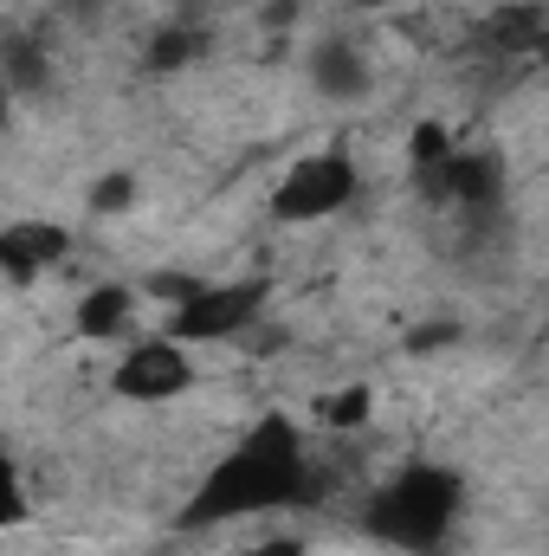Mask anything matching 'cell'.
<instances>
[{"label":"cell","instance_id":"6da1fadb","mask_svg":"<svg viewBox=\"0 0 549 556\" xmlns=\"http://www.w3.org/2000/svg\"><path fill=\"white\" fill-rule=\"evenodd\" d=\"M317 498V459L304 446V433L284 415H266L240 433V446H227L201 485L181 505V525L214 531V525H246V518H272L284 505H310Z\"/></svg>","mask_w":549,"mask_h":556},{"label":"cell","instance_id":"7a4b0ae2","mask_svg":"<svg viewBox=\"0 0 549 556\" xmlns=\"http://www.w3.org/2000/svg\"><path fill=\"white\" fill-rule=\"evenodd\" d=\"M459 511H465V479L439 459H408L401 472H388L369 505H362V531L382 538L388 551H439L452 531H459Z\"/></svg>","mask_w":549,"mask_h":556},{"label":"cell","instance_id":"3957f363","mask_svg":"<svg viewBox=\"0 0 549 556\" xmlns=\"http://www.w3.org/2000/svg\"><path fill=\"white\" fill-rule=\"evenodd\" d=\"M356 194H362V168H356L343 149H323V155H304V162H291V168L278 175L266 214H272V227H323V220H336Z\"/></svg>","mask_w":549,"mask_h":556},{"label":"cell","instance_id":"277c9868","mask_svg":"<svg viewBox=\"0 0 549 556\" xmlns=\"http://www.w3.org/2000/svg\"><path fill=\"white\" fill-rule=\"evenodd\" d=\"M266 311V278H201L181 304H168V324L162 337L175 343H227L240 330H253Z\"/></svg>","mask_w":549,"mask_h":556},{"label":"cell","instance_id":"5b68a950","mask_svg":"<svg viewBox=\"0 0 549 556\" xmlns=\"http://www.w3.org/2000/svg\"><path fill=\"white\" fill-rule=\"evenodd\" d=\"M194 382H201L194 350L175 343V337H130L124 356H117V369H111V389L124 402H137V408H162V402L188 395Z\"/></svg>","mask_w":549,"mask_h":556},{"label":"cell","instance_id":"8992f818","mask_svg":"<svg viewBox=\"0 0 549 556\" xmlns=\"http://www.w3.org/2000/svg\"><path fill=\"white\" fill-rule=\"evenodd\" d=\"M72 260V233L59 220H0V278L33 285Z\"/></svg>","mask_w":549,"mask_h":556},{"label":"cell","instance_id":"52a82bcc","mask_svg":"<svg viewBox=\"0 0 549 556\" xmlns=\"http://www.w3.org/2000/svg\"><path fill=\"white\" fill-rule=\"evenodd\" d=\"M304 72H310V91L330 98V104H362V98L375 91V65H369V52H362L349 33H323V39L310 46Z\"/></svg>","mask_w":549,"mask_h":556},{"label":"cell","instance_id":"ba28073f","mask_svg":"<svg viewBox=\"0 0 549 556\" xmlns=\"http://www.w3.org/2000/svg\"><path fill=\"white\" fill-rule=\"evenodd\" d=\"M137 285H124V278H98V285H85V298H78V337H91V343H117V337H130V324H137Z\"/></svg>","mask_w":549,"mask_h":556},{"label":"cell","instance_id":"9c48e42d","mask_svg":"<svg viewBox=\"0 0 549 556\" xmlns=\"http://www.w3.org/2000/svg\"><path fill=\"white\" fill-rule=\"evenodd\" d=\"M544 33H549L544 0H498L491 20H485V46L505 52V59H537L544 52Z\"/></svg>","mask_w":549,"mask_h":556},{"label":"cell","instance_id":"30bf717a","mask_svg":"<svg viewBox=\"0 0 549 556\" xmlns=\"http://www.w3.org/2000/svg\"><path fill=\"white\" fill-rule=\"evenodd\" d=\"M0 85L20 98V91H46L52 85V52H46V39H33V33H7L0 39Z\"/></svg>","mask_w":549,"mask_h":556},{"label":"cell","instance_id":"8fae6325","mask_svg":"<svg viewBox=\"0 0 549 556\" xmlns=\"http://www.w3.org/2000/svg\"><path fill=\"white\" fill-rule=\"evenodd\" d=\"M201 46H207V39H201V26L181 13V20H162V26L149 33V46H142V65L168 78V72H188V65L201 59Z\"/></svg>","mask_w":549,"mask_h":556},{"label":"cell","instance_id":"7c38bea8","mask_svg":"<svg viewBox=\"0 0 549 556\" xmlns=\"http://www.w3.org/2000/svg\"><path fill=\"white\" fill-rule=\"evenodd\" d=\"M369 420H375V395H369L362 382L330 389V395L317 402V427H323V433H336V440H343V433H362Z\"/></svg>","mask_w":549,"mask_h":556},{"label":"cell","instance_id":"4fadbf2b","mask_svg":"<svg viewBox=\"0 0 549 556\" xmlns=\"http://www.w3.org/2000/svg\"><path fill=\"white\" fill-rule=\"evenodd\" d=\"M452 149H459V142H452V130L426 117V124H413V137H408V168H413V175H433Z\"/></svg>","mask_w":549,"mask_h":556},{"label":"cell","instance_id":"5bb4252c","mask_svg":"<svg viewBox=\"0 0 549 556\" xmlns=\"http://www.w3.org/2000/svg\"><path fill=\"white\" fill-rule=\"evenodd\" d=\"M85 207H91V214H104V220H111V214H130V207H137V175H124V168H117V175H104V181L85 194Z\"/></svg>","mask_w":549,"mask_h":556},{"label":"cell","instance_id":"9a60e30c","mask_svg":"<svg viewBox=\"0 0 549 556\" xmlns=\"http://www.w3.org/2000/svg\"><path fill=\"white\" fill-rule=\"evenodd\" d=\"M26 518V485H20V466L0 453V531H13Z\"/></svg>","mask_w":549,"mask_h":556},{"label":"cell","instance_id":"2e32d148","mask_svg":"<svg viewBox=\"0 0 549 556\" xmlns=\"http://www.w3.org/2000/svg\"><path fill=\"white\" fill-rule=\"evenodd\" d=\"M59 7V20H78V26H91V20H104V7L111 0H52Z\"/></svg>","mask_w":549,"mask_h":556},{"label":"cell","instance_id":"e0dca14e","mask_svg":"<svg viewBox=\"0 0 549 556\" xmlns=\"http://www.w3.org/2000/svg\"><path fill=\"white\" fill-rule=\"evenodd\" d=\"M253 556H304V544H297V538H266Z\"/></svg>","mask_w":549,"mask_h":556},{"label":"cell","instance_id":"ac0fdd59","mask_svg":"<svg viewBox=\"0 0 549 556\" xmlns=\"http://www.w3.org/2000/svg\"><path fill=\"white\" fill-rule=\"evenodd\" d=\"M343 7H349V13H388L395 0H343Z\"/></svg>","mask_w":549,"mask_h":556},{"label":"cell","instance_id":"d6986e66","mask_svg":"<svg viewBox=\"0 0 549 556\" xmlns=\"http://www.w3.org/2000/svg\"><path fill=\"white\" fill-rule=\"evenodd\" d=\"M7 124H13V91L0 85V130H7Z\"/></svg>","mask_w":549,"mask_h":556},{"label":"cell","instance_id":"ffe728a7","mask_svg":"<svg viewBox=\"0 0 549 556\" xmlns=\"http://www.w3.org/2000/svg\"><path fill=\"white\" fill-rule=\"evenodd\" d=\"M188 7H227V0H188Z\"/></svg>","mask_w":549,"mask_h":556}]
</instances>
